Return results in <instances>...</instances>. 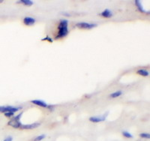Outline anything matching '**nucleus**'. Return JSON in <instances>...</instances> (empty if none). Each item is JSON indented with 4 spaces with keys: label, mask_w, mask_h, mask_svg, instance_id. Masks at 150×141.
<instances>
[{
    "label": "nucleus",
    "mask_w": 150,
    "mask_h": 141,
    "mask_svg": "<svg viewBox=\"0 0 150 141\" xmlns=\"http://www.w3.org/2000/svg\"><path fill=\"white\" fill-rule=\"evenodd\" d=\"M134 4H135V6H136L137 9V10H138L140 13H143V14H149V12H147L144 9L143 5H142L141 1H140V0H135Z\"/></svg>",
    "instance_id": "1a4fd4ad"
},
{
    "label": "nucleus",
    "mask_w": 150,
    "mask_h": 141,
    "mask_svg": "<svg viewBox=\"0 0 150 141\" xmlns=\"http://www.w3.org/2000/svg\"><path fill=\"white\" fill-rule=\"evenodd\" d=\"M137 74L141 77H147L149 76V70L145 69V68H140L137 71Z\"/></svg>",
    "instance_id": "9b49d317"
},
{
    "label": "nucleus",
    "mask_w": 150,
    "mask_h": 141,
    "mask_svg": "<svg viewBox=\"0 0 150 141\" xmlns=\"http://www.w3.org/2000/svg\"><path fill=\"white\" fill-rule=\"evenodd\" d=\"M5 117L8 118V119H11L13 116H15V113H11V112H9V113H4Z\"/></svg>",
    "instance_id": "f3484780"
},
{
    "label": "nucleus",
    "mask_w": 150,
    "mask_h": 141,
    "mask_svg": "<svg viewBox=\"0 0 150 141\" xmlns=\"http://www.w3.org/2000/svg\"><path fill=\"white\" fill-rule=\"evenodd\" d=\"M140 137L142 139L149 140L150 138V134L149 133H141V134H140Z\"/></svg>",
    "instance_id": "dca6fc26"
},
{
    "label": "nucleus",
    "mask_w": 150,
    "mask_h": 141,
    "mask_svg": "<svg viewBox=\"0 0 150 141\" xmlns=\"http://www.w3.org/2000/svg\"><path fill=\"white\" fill-rule=\"evenodd\" d=\"M23 22L26 26H33L36 23L35 18L33 17H25L23 20Z\"/></svg>",
    "instance_id": "6e6552de"
},
{
    "label": "nucleus",
    "mask_w": 150,
    "mask_h": 141,
    "mask_svg": "<svg viewBox=\"0 0 150 141\" xmlns=\"http://www.w3.org/2000/svg\"><path fill=\"white\" fill-rule=\"evenodd\" d=\"M18 2L23 4L24 6H28V7H30V6L33 5V4H34V2L32 1V0H21Z\"/></svg>",
    "instance_id": "ddd939ff"
},
{
    "label": "nucleus",
    "mask_w": 150,
    "mask_h": 141,
    "mask_svg": "<svg viewBox=\"0 0 150 141\" xmlns=\"http://www.w3.org/2000/svg\"><path fill=\"white\" fill-rule=\"evenodd\" d=\"M99 15L101 16L102 17H104V18H111V17L113 16V13H112V11L110 10V9H105V10L103 11L102 12H101L100 14H99Z\"/></svg>",
    "instance_id": "9d476101"
},
{
    "label": "nucleus",
    "mask_w": 150,
    "mask_h": 141,
    "mask_svg": "<svg viewBox=\"0 0 150 141\" xmlns=\"http://www.w3.org/2000/svg\"><path fill=\"white\" fill-rule=\"evenodd\" d=\"M108 116V113H105L100 115V116H94L89 117V120L93 123H102L107 119V117Z\"/></svg>",
    "instance_id": "423d86ee"
},
{
    "label": "nucleus",
    "mask_w": 150,
    "mask_h": 141,
    "mask_svg": "<svg viewBox=\"0 0 150 141\" xmlns=\"http://www.w3.org/2000/svg\"><path fill=\"white\" fill-rule=\"evenodd\" d=\"M30 102L32 104H35V105L38 106V107H42V108L49 109V110H51L52 107H54V106L53 105H50V104H48L46 101L41 100V99H35V100H32Z\"/></svg>",
    "instance_id": "39448f33"
},
{
    "label": "nucleus",
    "mask_w": 150,
    "mask_h": 141,
    "mask_svg": "<svg viewBox=\"0 0 150 141\" xmlns=\"http://www.w3.org/2000/svg\"><path fill=\"white\" fill-rule=\"evenodd\" d=\"M3 141H13V137L8 136L3 140Z\"/></svg>",
    "instance_id": "6ab92c4d"
},
{
    "label": "nucleus",
    "mask_w": 150,
    "mask_h": 141,
    "mask_svg": "<svg viewBox=\"0 0 150 141\" xmlns=\"http://www.w3.org/2000/svg\"><path fill=\"white\" fill-rule=\"evenodd\" d=\"M45 137H46V134H41V135H38V136L35 137L33 140V141H42L43 140L45 139Z\"/></svg>",
    "instance_id": "2eb2a0df"
},
{
    "label": "nucleus",
    "mask_w": 150,
    "mask_h": 141,
    "mask_svg": "<svg viewBox=\"0 0 150 141\" xmlns=\"http://www.w3.org/2000/svg\"><path fill=\"white\" fill-rule=\"evenodd\" d=\"M41 125V123H31V124H26L23 125L22 124L21 127V129L23 130H32L35 129V128H37L39 126Z\"/></svg>",
    "instance_id": "0eeeda50"
},
{
    "label": "nucleus",
    "mask_w": 150,
    "mask_h": 141,
    "mask_svg": "<svg viewBox=\"0 0 150 141\" xmlns=\"http://www.w3.org/2000/svg\"><path fill=\"white\" fill-rule=\"evenodd\" d=\"M68 21L66 19H62L59 21L58 25V32L57 34L55 36V39L59 40L62 39L66 37L69 33V29H68Z\"/></svg>",
    "instance_id": "f257e3e1"
},
{
    "label": "nucleus",
    "mask_w": 150,
    "mask_h": 141,
    "mask_svg": "<svg viewBox=\"0 0 150 141\" xmlns=\"http://www.w3.org/2000/svg\"><path fill=\"white\" fill-rule=\"evenodd\" d=\"M41 41H48V42H50V43H53V40L50 37L49 35H47L46 37L45 38H42V39H41Z\"/></svg>",
    "instance_id": "a211bd4d"
},
{
    "label": "nucleus",
    "mask_w": 150,
    "mask_h": 141,
    "mask_svg": "<svg viewBox=\"0 0 150 141\" xmlns=\"http://www.w3.org/2000/svg\"><path fill=\"white\" fill-rule=\"evenodd\" d=\"M75 26L77 28L81 29H92L94 28L97 27L98 25L94 23H88V22H79L76 23Z\"/></svg>",
    "instance_id": "20e7f679"
},
{
    "label": "nucleus",
    "mask_w": 150,
    "mask_h": 141,
    "mask_svg": "<svg viewBox=\"0 0 150 141\" xmlns=\"http://www.w3.org/2000/svg\"><path fill=\"white\" fill-rule=\"evenodd\" d=\"M22 110V107H14V106H0V113H6L19 112Z\"/></svg>",
    "instance_id": "7ed1b4c3"
},
{
    "label": "nucleus",
    "mask_w": 150,
    "mask_h": 141,
    "mask_svg": "<svg viewBox=\"0 0 150 141\" xmlns=\"http://www.w3.org/2000/svg\"><path fill=\"white\" fill-rule=\"evenodd\" d=\"M3 2V0H0V3H2Z\"/></svg>",
    "instance_id": "aec40b11"
},
{
    "label": "nucleus",
    "mask_w": 150,
    "mask_h": 141,
    "mask_svg": "<svg viewBox=\"0 0 150 141\" xmlns=\"http://www.w3.org/2000/svg\"><path fill=\"white\" fill-rule=\"evenodd\" d=\"M23 112H21L17 114V115L13 116L8 122V125L14 128H17H17H21V125H22V123L21 122V119L23 116Z\"/></svg>",
    "instance_id": "f03ea898"
},
{
    "label": "nucleus",
    "mask_w": 150,
    "mask_h": 141,
    "mask_svg": "<svg viewBox=\"0 0 150 141\" xmlns=\"http://www.w3.org/2000/svg\"><path fill=\"white\" fill-rule=\"evenodd\" d=\"M122 134L124 137L127 138V139H132V138L134 137L133 134H131V133L128 131H123L122 132Z\"/></svg>",
    "instance_id": "4468645a"
},
{
    "label": "nucleus",
    "mask_w": 150,
    "mask_h": 141,
    "mask_svg": "<svg viewBox=\"0 0 150 141\" xmlns=\"http://www.w3.org/2000/svg\"><path fill=\"white\" fill-rule=\"evenodd\" d=\"M122 95V91L117 90V91H115V92H112V93L110 95V97L111 98H117L120 97Z\"/></svg>",
    "instance_id": "f8f14e48"
}]
</instances>
